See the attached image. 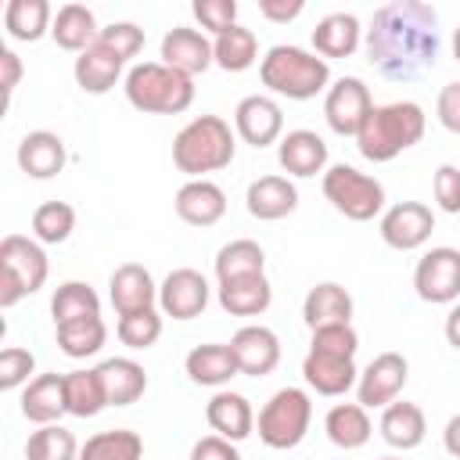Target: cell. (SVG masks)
I'll use <instances>...</instances> for the list:
<instances>
[{"label": "cell", "instance_id": "6da1fadb", "mask_svg": "<svg viewBox=\"0 0 460 460\" xmlns=\"http://www.w3.org/2000/svg\"><path fill=\"white\" fill-rule=\"evenodd\" d=\"M374 72L388 83H413L438 61V14L420 0L381 4L363 36Z\"/></svg>", "mask_w": 460, "mask_h": 460}, {"label": "cell", "instance_id": "7a4b0ae2", "mask_svg": "<svg viewBox=\"0 0 460 460\" xmlns=\"http://www.w3.org/2000/svg\"><path fill=\"white\" fill-rule=\"evenodd\" d=\"M428 115L417 101H392L374 104L356 133V147L367 162H392L406 147H413L424 137Z\"/></svg>", "mask_w": 460, "mask_h": 460}, {"label": "cell", "instance_id": "3957f363", "mask_svg": "<svg viewBox=\"0 0 460 460\" xmlns=\"http://www.w3.org/2000/svg\"><path fill=\"white\" fill-rule=\"evenodd\" d=\"M259 79L270 93L288 97V101H313L316 93L331 90V65L305 50V47H291V43H277L266 50V58L259 61Z\"/></svg>", "mask_w": 460, "mask_h": 460}, {"label": "cell", "instance_id": "277c9868", "mask_svg": "<svg viewBox=\"0 0 460 460\" xmlns=\"http://www.w3.org/2000/svg\"><path fill=\"white\" fill-rule=\"evenodd\" d=\"M237 155V133L219 115H198L172 137V165L190 180H205V172H219Z\"/></svg>", "mask_w": 460, "mask_h": 460}, {"label": "cell", "instance_id": "5b68a950", "mask_svg": "<svg viewBox=\"0 0 460 460\" xmlns=\"http://www.w3.org/2000/svg\"><path fill=\"white\" fill-rule=\"evenodd\" d=\"M126 101L144 115H180L194 104V79L162 65V61H140L126 72Z\"/></svg>", "mask_w": 460, "mask_h": 460}, {"label": "cell", "instance_id": "8992f818", "mask_svg": "<svg viewBox=\"0 0 460 460\" xmlns=\"http://www.w3.org/2000/svg\"><path fill=\"white\" fill-rule=\"evenodd\" d=\"M50 262L36 237L7 234L0 241V309L18 305L25 295H36L47 284Z\"/></svg>", "mask_w": 460, "mask_h": 460}, {"label": "cell", "instance_id": "52a82bcc", "mask_svg": "<svg viewBox=\"0 0 460 460\" xmlns=\"http://www.w3.org/2000/svg\"><path fill=\"white\" fill-rule=\"evenodd\" d=\"M309 424H313V402H309V392L288 385L280 392H273L266 399V406L259 410V438L262 446L270 449H295L305 435H309Z\"/></svg>", "mask_w": 460, "mask_h": 460}, {"label": "cell", "instance_id": "ba28073f", "mask_svg": "<svg viewBox=\"0 0 460 460\" xmlns=\"http://www.w3.org/2000/svg\"><path fill=\"white\" fill-rule=\"evenodd\" d=\"M320 187H323V198L334 205V212H341L352 223H370L374 216L385 212V187H381V180L359 172L356 165H345V162L331 165L323 172Z\"/></svg>", "mask_w": 460, "mask_h": 460}, {"label": "cell", "instance_id": "9c48e42d", "mask_svg": "<svg viewBox=\"0 0 460 460\" xmlns=\"http://www.w3.org/2000/svg\"><path fill=\"white\" fill-rule=\"evenodd\" d=\"M413 291L431 305H453L460 298V248H428L413 266Z\"/></svg>", "mask_w": 460, "mask_h": 460}, {"label": "cell", "instance_id": "30bf717a", "mask_svg": "<svg viewBox=\"0 0 460 460\" xmlns=\"http://www.w3.org/2000/svg\"><path fill=\"white\" fill-rule=\"evenodd\" d=\"M406 377H410V363L402 352H381L374 356L363 370H359V381H356V402L363 410H385L388 402L399 399V392L406 388Z\"/></svg>", "mask_w": 460, "mask_h": 460}, {"label": "cell", "instance_id": "8fae6325", "mask_svg": "<svg viewBox=\"0 0 460 460\" xmlns=\"http://www.w3.org/2000/svg\"><path fill=\"white\" fill-rule=\"evenodd\" d=\"M370 108H374L370 86L359 75H341L323 93V119L338 137H352L356 140V133H359L363 119L370 115Z\"/></svg>", "mask_w": 460, "mask_h": 460}, {"label": "cell", "instance_id": "7c38bea8", "mask_svg": "<svg viewBox=\"0 0 460 460\" xmlns=\"http://www.w3.org/2000/svg\"><path fill=\"white\" fill-rule=\"evenodd\" d=\"M381 241L395 252H417L420 244H428L431 230H435V212L424 201H395L392 208L381 212Z\"/></svg>", "mask_w": 460, "mask_h": 460}, {"label": "cell", "instance_id": "4fadbf2b", "mask_svg": "<svg viewBox=\"0 0 460 460\" xmlns=\"http://www.w3.org/2000/svg\"><path fill=\"white\" fill-rule=\"evenodd\" d=\"M208 298H212V288H208L205 273H198L190 266L172 270L158 284V309H162V316H172V320H194V316H201L208 309Z\"/></svg>", "mask_w": 460, "mask_h": 460}, {"label": "cell", "instance_id": "5bb4252c", "mask_svg": "<svg viewBox=\"0 0 460 460\" xmlns=\"http://www.w3.org/2000/svg\"><path fill=\"white\" fill-rule=\"evenodd\" d=\"M234 133L252 144V147H270V144H280L284 137V111L273 97L266 93H248L237 101L234 108Z\"/></svg>", "mask_w": 460, "mask_h": 460}, {"label": "cell", "instance_id": "9a60e30c", "mask_svg": "<svg viewBox=\"0 0 460 460\" xmlns=\"http://www.w3.org/2000/svg\"><path fill=\"white\" fill-rule=\"evenodd\" d=\"M162 65L183 72V75H198L205 72L208 65H216L212 58V40L201 32V29H190V25H172L165 36H162Z\"/></svg>", "mask_w": 460, "mask_h": 460}, {"label": "cell", "instance_id": "2e32d148", "mask_svg": "<svg viewBox=\"0 0 460 460\" xmlns=\"http://www.w3.org/2000/svg\"><path fill=\"white\" fill-rule=\"evenodd\" d=\"M230 349L237 356V367L244 377H266L277 370L280 363V338L262 327V323H248L230 338Z\"/></svg>", "mask_w": 460, "mask_h": 460}, {"label": "cell", "instance_id": "e0dca14e", "mask_svg": "<svg viewBox=\"0 0 460 460\" xmlns=\"http://www.w3.org/2000/svg\"><path fill=\"white\" fill-rule=\"evenodd\" d=\"M108 298L115 305L119 316L126 313H137V309H155L158 302V284L151 277L147 266L140 262H122L115 266V273L108 277Z\"/></svg>", "mask_w": 460, "mask_h": 460}, {"label": "cell", "instance_id": "ac0fdd59", "mask_svg": "<svg viewBox=\"0 0 460 460\" xmlns=\"http://www.w3.org/2000/svg\"><path fill=\"white\" fill-rule=\"evenodd\" d=\"M277 162L288 176L309 180L316 172H327V144L313 129H288L277 144Z\"/></svg>", "mask_w": 460, "mask_h": 460}, {"label": "cell", "instance_id": "d6986e66", "mask_svg": "<svg viewBox=\"0 0 460 460\" xmlns=\"http://www.w3.org/2000/svg\"><path fill=\"white\" fill-rule=\"evenodd\" d=\"M172 208L187 226H216L226 216V194L212 180H187L176 190Z\"/></svg>", "mask_w": 460, "mask_h": 460}, {"label": "cell", "instance_id": "ffe728a7", "mask_svg": "<svg viewBox=\"0 0 460 460\" xmlns=\"http://www.w3.org/2000/svg\"><path fill=\"white\" fill-rule=\"evenodd\" d=\"M244 208L262 219V223H273V219H284L298 208V187L288 180V176H259L248 183V194H244Z\"/></svg>", "mask_w": 460, "mask_h": 460}, {"label": "cell", "instance_id": "44dd1931", "mask_svg": "<svg viewBox=\"0 0 460 460\" xmlns=\"http://www.w3.org/2000/svg\"><path fill=\"white\" fill-rule=\"evenodd\" d=\"M68 413V385L65 374H36L22 392V417L32 424H58Z\"/></svg>", "mask_w": 460, "mask_h": 460}, {"label": "cell", "instance_id": "7402d4cb", "mask_svg": "<svg viewBox=\"0 0 460 460\" xmlns=\"http://www.w3.org/2000/svg\"><path fill=\"white\" fill-rule=\"evenodd\" d=\"M68 162V151H65V140L50 129H32L18 140V169L29 172L32 180H50L65 169Z\"/></svg>", "mask_w": 460, "mask_h": 460}, {"label": "cell", "instance_id": "603a6c76", "mask_svg": "<svg viewBox=\"0 0 460 460\" xmlns=\"http://www.w3.org/2000/svg\"><path fill=\"white\" fill-rule=\"evenodd\" d=\"M302 377L316 395L334 399V395H345L349 388H356L359 370H356V359H341V356H327V352L309 349L302 359Z\"/></svg>", "mask_w": 460, "mask_h": 460}, {"label": "cell", "instance_id": "cb8c5ba5", "mask_svg": "<svg viewBox=\"0 0 460 460\" xmlns=\"http://www.w3.org/2000/svg\"><path fill=\"white\" fill-rule=\"evenodd\" d=\"M205 420H208V428H212L216 435H223V438H230V442H241V438H248V435L255 431V410H252L248 395L230 392V388H219V392L208 399Z\"/></svg>", "mask_w": 460, "mask_h": 460}, {"label": "cell", "instance_id": "d4e9b609", "mask_svg": "<svg viewBox=\"0 0 460 460\" xmlns=\"http://www.w3.org/2000/svg\"><path fill=\"white\" fill-rule=\"evenodd\" d=\"M363 43V25L352 11H334L323 14L313 29V54H320L323 61L331 58H352Z\"/></svg>", "mask_w": 460, "mask_h": 460}, {"label": "cell", "instance_id": "484cf974", "mask_svg": "<svg viewBox=\"0 0 460 460\" xmlns=\"http://www.w3.org/2000/svg\"><path fill=\"white\" fill-rule=\"evenodd\" d=\"M122 68H126V58H119L111 47H104L97 40L93 47H86L83 54H75L72 75H75V86L83 93H108L122 79Z\"/></svg>", "mask_w": 460, "mask_h": 460}, {"label": "cell", "instance_id": "4316f807", "mask_svg": "<svg viewBox=\"0 0 460 460\" xmlns=\"http://www.w3.org/2000/svg\"><path fill=\"white\" fill-rule=\"evenodd\" d=\"M183 370H187V377H190L194 385H205V388H223V385H230V377L241 374L230 341H226V345H219V341L194 345V349L187 352V359H183Z\"/></svg>", "mask_w": 460, "mask_h": 460}, {"label": "cell", "instance_id": "83f0119b", "mask_svg": "<svg viewBox=\"0 0 460 460\" xmlns=\"http://www.w3.org/2000/svg\"><path fill=\"white\" fill-rule=\"evenodd\" d=\"M104 388L108 406H133L147 392V370L129 356H111L101 367H93Z\"/></svg>", "mask_w": 460, "mask_h": 460}, {"label": "cell", "instance_id": "f1b7e54d", "mask_svg": "<svg viewBox=\"0 0 460 460\" xmlns=\"http://www.w3.org/2000/svg\"><path fill=\"white\" fill-rule=\"evenodd\" d=\"M302 320L309 331L331 323H352V295L338 280H320L316 288H309L302 302Z\"/></svg>", "mask_w": 460, "mask_h": 460}, {"label": "cell", "instance_id": "f546056e", "mask_svg": "<svg viewBox=\"0 0 460 460\" xmlns=\"http://www.w3.org/2000/svg\"><path fill=\"white\" fill-rule=\"evenodd\" d=\"M377 431H381V438L392 446V449H417L420 442H424V435H428V420H424V410L417 406V402H388L385 410H381V424H377Z\"/></svg>", "mask_w": 460, "mask_h": 460}, {"label": "cell", "instance_id": "4dcf8cb0", "mask_svg": "<svg viewBox=\"0 0 460 460\" xmlns=\"http://www.w3.org/2000/svg\"><path fill=\"white\" fill-rule=\"evenodd\" d=\"M101 36L97 29V18L86 4H61L54 11V22H50V40L61 47V50H72V54H83L86 47H93Z\"/></svg>", "mask_w": 460, "mask_h": 460}, {"label": "cell", "instance_id": "1f68e13d", "mask_svg": "<svg viewBox=\"0 0 460 460\" xmlns=\"http://www.w3.org/2000/svg\"><path fill=\"white\" fill-rule=\"evenodd\" d=\"M216 298L223 305V313L230 316H259L270 309L273 302V288L266 280V273L259 277H241V280H226L216 288Z\"/></svg>", "mask_w": 460, "mask_h": 460}, {"label": "cell", "instance_id": "d6a6232c", "mask_svg": "<svg viewBox=\"0 0 460 460\" xmlns=\"http://www.w3.org/2000/svg\"><path fill=\"white\" fill-rule=\"evenodd\" d=\"M323 431L338 449H363L374 435V424L359 402H334L323 417Z\"/></svg>", "mask_w": 460, "mask_h": 460}, {"label": "cell", "instance_id": "836d02e7", "mask_svg": "<svg viewBox=\"0 0 460 460\" xmlns=\"http://www.w3.org/2000/svg\"><path fill=\"white\" fill-rule=\"evenodd\" d=\"M54 11L47 0H7L4 7V29L18 43H36L50 32Z\"/></svg>", "mask_w": 460, "mask_h": 460}, {"label": "cell", "instance_id": "e575fe53", "mask_svg": "<svg viewBox=\"0 0 460 460\" xmlns=\"http://www.w3.org/2000/svg\"><path fill=\"white\" fill-rule=\"evenodd\" d=\"M216 280L226 284V280H241V277H259L266 273V252L262 244L248 241V237H237V241H226L219 252H216Z\"/></svg>", "mask_w": 460, "mask_h": 460}, {"label": "cell", "instance_id": "d590c367", "mask_svg": "<svg viewBox=\"0 0 460 460\" xmlns=\"http://www.w3.org/2000/svg\"><path fill=\"white\" fill-rule=\"evenodd\" d=\"M50 316H54V327L101 316V295L86 280H65L50 298Z\"/></svg>", "mask_w": 460, "mask_h": 460}, {"label": "cell", "instance_id": "8d00e7d4", "mask_svg": "<svg viewBox=\"0 0 460 460\" xmlns=\"http://www.w3.org/2000/svg\"><path fill=\"white\" fill-rule=\"evenodd\" d=\"M79 460H144V438L129 428H108L83 442Z\"/></svg>", "mask_w": 460, "mask_h": 460}, {"label": "cell", "instance_id": "74e56055", "mask_svg": "<svg viewBox=\"0 0 460 460\" xmlns=\"http://www.w3.org/2000/svg\"><path fill=\"white\" fill-rule=\"evenodd\" d=\"M212 58H216V65L223 72H244L259 58V40H255L252 29L234 25V29H226L223 36L212 40Z\"/></svg>", "mask_w": 460, "mask_h": 460}, {"label": "cell", "instance_id": "f35d334b", "mask_svg": "<svg viewBox=\"0 0 460 460\" xmlns=\"http://www.w3.org/2000/svg\"><path fill=\"white\" fill-rule=\"evenodd\" d=\"M58 334V349L68 356V359H86V356H97L108 341V327L101 316H90V320H75V323H61L54 327Z\"/></svg>", "mask_w": 460, "mask_h": 460}, {"label": "cell", "instance_id": "ab89813d", "mask_svg": "<svg viewBox=\"0 0 460 460\" xmlns=\"http://www.w3.org/2000/svg\"><path fill=\"white\" fill-rule=\"evenodd\" d=\"M79 442L61 424H43L25 442V460H79Z\"/></svg>", "mask_w": 460, "mask_h": 460}, {"label": "cell", "instance_id": "60d3db41", "mask_svg": "<svg viewBox=\"0 0 460 460\" xmlns=\"http://www.w3.org/2000/svg\"><path fill=\"white\" fill-rule=\"evenodd\" d=\"M75 230V208L68 201H43L32 212V237L40 244H61Z\"/></svg>", "mask_w": 460, "mask_h": 460}, {"label": "cell", "instance_id": "b9f144b4", "mask_svg": "<svg viewBox=\"0 0 460 460\" xmlns=\"http://www.w3.org/2000/svg\"><path fill=\"white\" fill-rule=\"evenodd\" d=\"M65 385H68V413L72 417L86 420V417H97L108 406L97 370H72V374H65Z\"/></svg>", "mask_w": 460, "mask_h": 460}, {"label": "cell", "instance_id": "7bdbcfd3", "mask_svg": "<svg viewBox=\"0 0 460 460\" xmlns=\"http://www.w3.org/2000/svg\"><path fill=\"white\" fill-rule=\"evenodd\" d=\"M115 334L126 349H151L162 338V309H137L119 316Z\"/></svg>", "mask_w": 460, "mask_h": 460}, {"label": "cell", "instance_id": "ee69618b", "mask_svg": "<svg viewBox=\"0 0 460 460\" xmlns=\"http://www.w3.org/2000/svg\"><path fill=\"white\" fill-rule=\"evenodd\" d=\"M313 352H327V356H341V359H356V349H359V334L352 323H331V327H316L313 331V341H309Z\"/></svg>", "mask_w": 460, "mask_h": 460}, {"label": "cell", "instance_id": "f6af8a7d", "mask_svg": "<svg viewBox=\"0 0 460 460\" xmlns=\"http://www.w3.org/2000/svg\"><path fill=\"white\" fill-rule=\"evenodd\" d=\"M36 370V356L29 352V349H18V345H7L4 352H0V388L4 392H14V388H22V385H29L32 374Z\"/></svg>", "mask_w": 460, "mask_h": 460}, {"label": "cell", "instance_id": "bcb514c9", "mask_svg": "<svg viewBox=\"0 0 460 460\" xmlns=\"http://www.w3.org/2000/svg\"><path fill=\"white\" fill-rule=\"evenodd\" d=\"M190 11L201 22V29H208L216 36H223L226 29L237 25V4L234 0H194Z\"/></svg>", "mask_w": 460, "mask_h": 460}, {"label": "cell", "instance_id": "7dc6e473", "mask_svg": "<svg viewBox=\"0 0 460 460\" xmlns=\"http://www.w3.org/2000/svg\"><path fill=\"white\" fill-rule=\"evenodd\" d=\"M104 47H111L119 58H137L140 50H144V29L140 25H133V22H111V25H104L101 29V36H97Z\"/></svg>", "mask_w": 460, "mask_h": 460}, {"label": "cell", "instance_id": "c3c4849f", "mask_svg": "<svg viewBox=\"0 0 460 460\" xmlns=\"http://www.w3.org/2000/svg\"><path fill=\"white\" fill-rule=\"evenodd\" d=\"M431 190H435V201L442 212L456 216L460 212V169L456 165H438L435 169V180H431Z\"/></svg>", "mask_w": 460, "mask_h": 460}, {"label": "cell", "instance_id": "681fc988", "mask_svg": "<svg viewBox=\"0 0 460 460\" xmlns=\"http://www.w3.org/2000/svg\"><path fill=\"white\" fill-rule=\"evenodd\" d=\"M435 115L449 133H460V79L446 83L435 97Z\"/></svg>", "mask_w": 460, "mask_h": 460}, {"label": "cell", "instance_id": "f907efd6", "mask_svg": "<svg viewBox=\"0 0 460 460\" xmlns=\"http://www.w3.org/2000/svg\"><path fill=\"white\" fill-rule=\"evenodd\" d=\"M190 460H241V453H237V442H230L223 435H205L194 442Z\"/></svg>", "mask_w": 460, "mask_h": 460}, {"label": "cell", "instance_id": "816d5d0a", "mask_svg": "<svg viewBox=\"0 0 460 460\" xmlns=\"http://www.w3.org/2000/svg\"><path fill=\"white\" fill-rule=\"evenodd\" d=\"M305 11V0H259V14L266 22H295Z\"/></svg>", "mask_w": 460, "mask_h": 460}, {"label": "cell", "instance_id": "f5cc1de1", "mask_svg": "<svg viewBox=\"0 0 460 460\" xmlns=\"http://www.w3.org/2000/svg\"><path fill=\"white\" fill-rule=\"evenodd\" d=\"M0 72H4V101L11 104L14 86L22 83V72H25V68H22V58H18L14 50H7V47L0 50Z\"/></svg>", "mask_w": 460, "mask_h": 460}, {"label": "cell", "instance_id": "db71d44e", "mask_svg": "<svg viewBox=\"0 0 460 460\" xmlns=\"http://www.w3.org/2000/svg\"><path fill=\"white\" fill-rule=\"evenodd\" d=\"M442 446H446V453H449V456H456V460H460V413H453V417L446 420Z\"/></svg>", "mask_w": 460, "mask_h": 460}, {"label": "cell", "instance_id": "11a10c76", "mask_svg": "<svg viewBox=\"0 0 460 460\" xmlns=\"http://www.w3.org/2000/svg\"><path fill=\"white\" fill-rule=\"evenodd\" d=\"M446 341H449L453 349H460V302H453V309H449V316H446Z\"/></svg>", "mask_w": 460, "mask_h": 460}, {"label": "cell", "instance_id": "9f6ffc18", "mask_svg": "<svg viewBox=\"0 0 460 460\" xmlns=\"http://www.w3.org/2000/svg\"><path fill=\"white\" fill-rule=\"evenodd\" d=\"M453 58H456V61H460V25H456V29H453Z\"/></svg>", "mask_w": 460, "mask_h": 460}, {"label": "cell", "instance_id": "6f0895ef", "mask_svg": "<svg viewBox=\"0 0 460 460\" xmlns=\"http://www.w3.org/2000/svg\"><path fill=\"white\" fill-rule=\"evenodd\" d=\"M377 460H399V456H377Z\"/></svg>", "mask_w": 460, "mask_h": 460}]
</instances>
